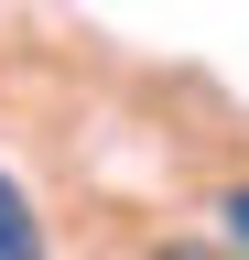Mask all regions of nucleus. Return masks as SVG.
Masks as SVG:
<instances>
[{
    "label": "nucleus",
    "instance_id": "obj_1",
    "mask_svg": "<svg viewBox=\"0 0 249 260\" xmlns=\"http://www.w3.org/2000/svg\"><path fill=\"white\" fill-rule=\"evenodd\" d=\"M0 260H44V217H33V195L11 174H0Z\"/></svg>",
    "mask_w": 249,
    "mask_h": 260
},
{
    "label": "nucleus",
    "instance_id": "obj_2",
    "mask_svg": "<svg viewBox=\"0 0 249 260\" xmlns=\"http://www.w3.org/2000/svg\"><path fill=\"white\" fill-rule=\"evenodd\" d=\"M217 217H228V239H238V260H249V184H228V195H217Z\"/></svg>",
    "mask_w": 249,
    "mask_h": 260
},
{
    "label": "nucleus",
    "instance_id": "obj_3",
    "mask_svg": "<svg viewBox=\"0 0 249 260\" xmlns=\"http://www.w3.org/2000/svg\"><path fill=\"white\" fill-rule=\"evenodd\" d=\"M141 260H217V249H184V239H163V249H141Z\"/></svg>",
    "mask_w": 249,
    "mask_h": 260
}]
</instances>
